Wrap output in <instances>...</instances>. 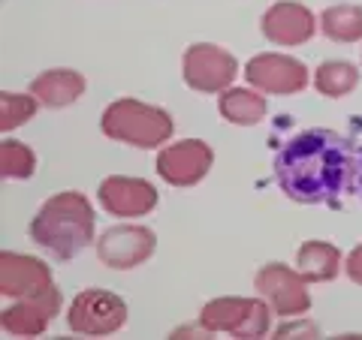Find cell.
I'll use <instances>...</instances> for the list:
<instances>
[{
    "mask_svg": "<svg viewBox=\"0 0 362 340\" xmlns=\"http://www.w3.org/2000/svg\"><path fill=\"white\" fill-rule=\"evenodd\" d=\"M221 115L230 123H239V127H251V123H259L266 118V97H259L257 90L247 87H226L221 90L218 99Z\"/></svg>",
    "mask_w": 362,
    "mask_h": 340,
    "instance_id": "cell-17",
    "label": "cell"
},
{
    "mask_svg": "<svg viewBox=\"0 0 362 340\" xmlns=\"http://www.w3.org/2000/svg\"><path fill=\"white\" fill-rule=\"evenodd\" d=\"M100 127L115 142L133 145V148H157V145L173 139L175 123L169 118V111L127 97V99H115L103 111Z\"/></svg>",
    "mask_w": 362,
    "mask_h": 340,
    "instance_id": "cell-3",
    "label": "cell"
},
{
    "mask_svg": "<svg viewBox=\"0 0 362 340\" xmlns=\"http://www.w3.org/2000/svg\"><path fill=\"white\" fill-rule=\"evenodd\" d=\"M296 271L308 280V283H326L338 277V268H341V250L335 244L326 241H308L299 247L296 253Z\"/></svg>",
    "mask_w": 362,
    "mask_h": 340,
    "instance_id": "cell-16",
    "label": "cell"
},
{
    "mask_svg": "<svg viewBox=\"0 0 362 340\" xmlns=\"http://www.w3.org/2000/svg\"><path fill=\"white\" fill-rule=\"evenodd\" d=\"M269 310L257 298H214L199 310V325L211 334L263 337L269 334Z\"/></svg>",
    "mask_w": 362,
    "mask_h": 340,
    "instance_id": "cell-4",
    "label": "cell"
},
{
    "mask_svg": "<svg viewBox=\"0 0 362 340\" xmlns=\"http://www.w3.org/2000/svg\"><path fill=\"white\" fill-rule=\"evenodd\" d=\"M314 16L308 6L293 4V0H284V4H275L266 9L263 16V33L269 42L275 45H302L314 37Z\"/></svg>",
    "mask_w": 362,
    "mask_h": 340,
    "instance_id": "cell-13",
    "label": "cell"
},
{
    "mask_svg": "<svg viewBox=\"0 0 362 340\" xmlns=\"http://www.w3.org/2000/svg\"><path fill=\"white\" fill-rule=\"evenodd\" d=\"M58 310H61V292L52 289L42 298H18V304L0 313V325H4L6 334L33 337L45 332V325L58 316Z\"/></svg>",
    "mask_w": 362,
    "mask_h": 340,
    "instance_id": "cell-14",
    "label": "cell"
},
{
    "mask_svg": "<svg viewBox=\"0 0 362 340\" xmlns=\"http://www.w3.org/2000/svg\"><path fill=\"white\" fill-rule=\"evenodd\" d=\"M37 169V154L25 142H0V175L4 178H30Z\"/></svg>",
    "mask_w": 362,
    "mask_h": 340,
    "instance_id": "cell-20",
    "label": "cell"
},
{
    "mask_svg": "<svg viewBox=\"0 0 362 340\" xmlns=\"http://www.w3.org/2000/svg\"><path fill=\"white\" fill-rule=\"evenodd\" d=\"M157 247V238L145 226H112L100 235L97 241V256L106 268H136L148 262Z\"/></svg>",
    "mask_w": 362,
    "mask_h": 340,
    "instance_id": "cell-8",
    "label": "cell"
},
{
    "mask_svg": "<svg viewBox=\"0 0 362 340\" xmlns=\"http://www.w3.org/2000/svg\"><path fill=\"white\" fill-rule=\"evenodd\" d=\"M245 78L263 94H299L308 85V66L287 54H257L247 61Z\"/></svg>",
    "mask_w": 362,
    "mask_h": 340,
    "instance_id": "cell-10",
    "label": "cell"
},
{
    "mask_svg": "<svg viewBox=\"0 0 362 340\" xmlns=\"http://www.w3.org/2000/svg\"><path fill=\"white\" fill-rule=\"evenodd\" d=\"M239 63L221 45L197 42L185 51V82L199 94H221L233 85Z\"/></svg>",
    "mask_w": 362,
    "mask_h": 340,
    "instance_id": "cell-6",
    "label": "cell"
},
{
    "mask_svg": "<svg viewBox=\"0 0 362 340\" xmlns=\"http://www.w3.org/2000/svg\"><path fill=\"white\" fill-rule=\"evenodd\" d=\"M320 30L332 42H356V40H362V6H356V4L329 6L320 16Z\"/></svg>",
    "mask_w": 362,
    "mask_h": 340,
    "instance_id": "cell-18",
    "label": "cell"
},
{
    "mask_svg": "<svg viewBox=\"0 0 362 340\" xmlns=\"http://www.w3.org/2000/svg\"><path fill=\"white\" fill-rule=\"evenodd\" d=\"M52 289V271L45 262L25 253L0 256V292L6 298H42Z\"/></svg>",
    "mask_w": 362,
    "mask_h": 340,
    "instance_id": "cell-11",
    "label": "cell"
},
{
    "mask_svg": "<svg viewBox=\"0 0 362 340\" xmlns=\"http://www.w3.org/2000/svg\"><path fill=\"white\" fill-rule=\"evenodd\" d=\"M344 268H347V277L362 286V244L350 250V256H347V265H344Z\"/></svg>",
    "mask_w": 362,
    "mask_h": 340,
    "instance_id": "cell-22",
    "label": "cell"
},
{
    "mask_svg": "<svg viewBox=\"0 0 362 340\" xmlns=\"http://www.w3.org/2000/svg\"><path fill=\"white\" fill-rule=\"evenodd\" d=\"M30 238L54 259H73L94 241V208L76 190L54 193L33 217Z\"/></svg>",
    "mask_w": 362,
    "mask_h": 340,
    "instance_id": "cell-2",
    "label": "cell"
},
{
    "mask_svg": "<svg viewBox=\"0 0 362 340\" xmlns=\"http://www.w3.org/2000/svg\"><path fill=\"white\" fill-rule=\"evenodd\" d=\"M66 322H70V332H76V334H88V337L112 334L127 322V304H124L115 292L85 289L73 298Z\"/></svg>",
    "mask_w": 362,
    "mask_h": 340,
    "instance_id": "cell-5",
    "label": "cell"
},
{
    "mask_svg": "<svg viewBox=\"0 0 362 340\" xmlns=\"http://www.w3.org/2000/svg\"><path fill=\"white\" fill-rule=\"evenodd\" d=\"M100 205L115 217H145L157 208V190L142 178L112 175L100 184Z\"/></svg>",
    "mask_w": 362,
    "mask_h": 340,
    "instance_id": "cell-12",
    "label": "cell"
},
{
    "mask_svg": "<svg viewBox=\"0 0 362 340\" xmlns=\"http://www.w3.org/2000/svg\"><path fill=\"white\" fill-rule=\"evenodd\" d=\"M275 178L293 202H335L362 187V148L335 130H305L278 151Z\"/></svg>",
    "mask_w": 362,
    "mask_h": 340,
    "instance_id": "cell-1",
    "label": "cell"
},
{
    "mask_svg": "<svg viewBox=\"0 0 362 340\" xmlns=\"http://www.w3.org/2000/svg\"><path fill=\"white\" fill-rule=\"evenodd\" d=\"M85 75H78L76 70H49L30 82V94L40 99V106L64 109L73 106L85 94Z\"/></svg>",
    "mask_w": 362,
    "mask_h": 340,
    "instance_id": "cell-15",
    "label": "cell"
},
{
    "mask_svg": "<svg viewBox=\"0 0 362 340\" xmlns=\"http://www.w3.org/2000/svg\"><path fill=\"white\" fill-rule=\"evenodd\" d=\"M214 154L206 142L185 139L157 154V175L173 187H194L209 175Z\"/></svg>",
    "mask_w": 362,
    "mask_h": 340,
    "instance_id": "cell-9",
    "label": "cell"
},
{
    "mask_svg": "<svg viewBox=\"0 0 362 340\" xmlns=\"http://www.w3.org/2000/svg\"><path fill=\"white\" fill-rule=\"evenodd\" d=\"M290 334L317 337V325H311V322H290V325H281V328H278V337H290Z\"/></svg>",
    "mask_w": 362,
    "mask_h": 340,
    "instance_id": "cell-23",
    "label": "cell"
},
{
    "mask_svg": "<svg viewBox=\"0 0 362 340\" xmlns=\"http://www.w3.org/2000/svg\"><path fill=\"white\" fill-rule=\"evenodd\" d=\"M257 289L263 292V298L269 301V308L278 316H302L311 308V296H308V280L299 271H293L281 262L263 265L257 271Z\"/></svg>",
    "mask_w": 362,
    "mask_h": 340,
    "instance_id": "cell-7",
    "label": "cell"
},
{
    "mask_svg": "<svg viewBox=\"0 0 362 340\" xmlns=\"http://www.w3.org/2000/svg\"><path fill=\"white\" fill-rule=\"evenodd\" d=\"M40 99L33 94H0V130H16L33 118Z\"/></svg>",
    "mask_w": 362,
    "mask_h": 340,
    "instance_id": "cell-21",
    "label": "cell"
},
{
    "mask_svg": "<svg viewBox=\"0 0 362 340\" xmlns=\"http://www.w3.org/2000/svg\"><path fill=\"white\" fill-rule=\"evenodd\" d=\"M356 85H359V70L347 61H323L314 70V87L323 97H332V99L347 97Z\"/></svg>",
    "mask_w": 362,
    "mask_h": 340,
    "instance_id": "cell-19",
    "label": "cell"
}]
</instances>
